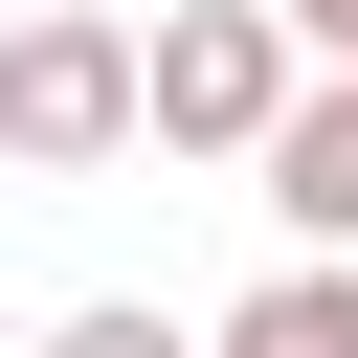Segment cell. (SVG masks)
Instances as JSON below:
<instances>
[{"mask_svg":"<svg viewBox=\"0 0 358 358\" xmlns=\"http://www.w3.org/2000/svg\"><path fill=\"white\" fill-rule=\"evenodd\" d=\"M291 22V67H358V0H268Z\"/></svg>","mask_w":358,"mask_h":358,"instance_id":"obj_6","label":"cell"},{"mask_svg":"<svg viewBox=\"0 0 358 358\" xmlns=\"http://www.w3.org/2000/svg\"><path fill=\"white\" fill-rule=\"evenodd\" d=\"M268 112H291V22L268 0H157L134 22V134L157 157H246Z\"/></svg>","mask_w":358,"mask_h":358,"instance_id":"obj_2","label":"cell"},{"mask_svg":"<svg viewBox=\"0 0 358 358\" xmlns=\"http://www.w3.org/2000/svg\"><path fill=\"white\" fill-rule=\"evenodd\" d=\"M45 358H201V336H179L157 291H90V313H45Z\"/></svg>","mask_w":358,"mask_h":358,"instance_id":"obj_5","label":"cell"},{"mask_svg":"<svg viewBox=\"0 0 358 358\" xmlns=\"http://www.w3.org/2000/svg\"><path fill=\"white\" fill-rule=\"evenodd\" d=\"M201 358H358V268H336V246H291V268H268Z\"/></svg>","mask_w":358,"mask_h":358,"instance_id":"obj_4","label":"cell"},{"mask_svg":"<svg viewBox=\"0 0 358 358\" xmlns=\"http://www.w3.org/2000/svg\"><path fill=\"white\" fill-rule=\"evenodd\" d=\"M0 157L22 179H112L134 157V22L112 0H22L0 22Z\"/></svg>","mask_w":358,"mask_h":358,"instance_id":"obj_1","label":"cell"},{"mask_svg":"<svg viewBox=\"0 0 358 358\" xmlns=\"http://www.w3.org/2000/svg\"><path fill=\"white\" fill-rule=\"evenodd\" d=\"M246 179H268V224H291V246H336V268H358V67H291V112L246 134Z\"/></svg>","mask_w":358,"mask_h":358,"instance_id":"obj_3","label":"cell"}]
</instances>
